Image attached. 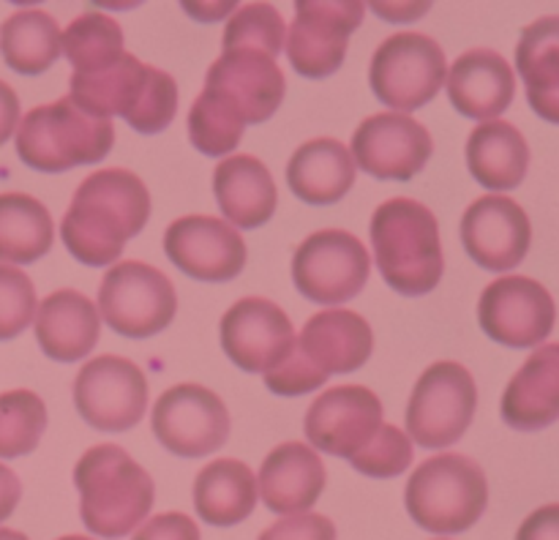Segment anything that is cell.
Here are the masks:
<instances>
[{
	"mask_svg": "<svg viewBox=\"0 0 559 540\" xmlns=\"http://www.w3.org/2000/svg\"><path fill=\"white\" fill-rule=\"evenodd\" d=\"M355 158L344 142L317 136L304 142L287 164V183L306 205H336L355 183Z\"/></svg>",
	"mask_w": 559,
	"mask_h": 540,
	"instance_id": "27",
	"label": "cell"
},
{
	"mask_svg": "<svg viewBox=\"0 0 559 540\" xmlns=\"http://www.w3.org/2000/svg\"><path fill=\"white\" fill-rule=\"evenodd\" d=\"M98 316L126 338H151L169 327L178 311L175 284L158 267L126 260L98 284Z\"/></svg>",
	"mask_w": 559,
	"mask_h": 540,
	"instance_id": "8",
	"label": "cell"
},
{
	"mask_svg": "<svg viewBox=\"0 0 559 540\" xmlns=\"http://www.w3.org/2000/svg\"><path fill=\"white\" fill-rule=\"evenodd\" d=\"M516 69L535 115L559 125V14L524 27L516 44Z\"/></svg>",
	"mask_w": 559,
	"mask_h": 540,
	"instance_id": "30",
	"label": "cell"
},
{
	"mask_svg": "<svg viewBox=\"0 0 559 540\" xmlns=\"http://www.w3.org/2000/svg\"><path fill=\"white\" fill-rule=\"evenodd\" d=\"M371 249L388 287L407 298L429 295L445 273L440 224L426 205L409 196L382 202L371 216Z\"/></svg>",
	"mask_w": 559,
	"mask_h": 540,
	"instance_id": "2",
	"label": "cell"
},
{
	"mask_svg": "<svg viewBox=\"0 0 559 540\" xmlns=\"http://www.w3.org/2000/svg\"><path fill=\"white\" fill-rule=\"evenodd\" d=\"M325 464L314 447L304 442H284L273 447L260 467V500L267 511L293 516L306 513L325 491Z\"/></svg>",
	"mask_w": 559,
	"mask_h": 540,
	"instance_id": "23",
	"label": "cell"
},
{
	"mask_svg": "<svg viewBox=\"0 0 559 540\" xmlns=\"http://www.w3.org/2000/svg\"><path fill=\"white\" fill-rule=\"evenodd\" d=\"M0 540H27V535L16 532V529H5V527H0Z\"/></svg>",
	"mask_w": 559,
	"mask_h": 540,
	"instance_id": "45",
	"label": "cell"
},
{
	"mask_svg": "<svg viewBox=\"0 0 559 540\" xmlns=\"http://www.w3.org/2000/svg\"><path fill=\"white\" fill-rule=\"evenodd\" d=\"M63 55L74 65V74H98L126 55L123 27L109 14H80L63 31Z\"/></svg>",
	"mask_w": 559,
	"mask_h": 540,
	"instance_id": "33",
	"label": "cell"
},
{
	"mask_svg": "<svg viewBox=\"0 0 559 540\" xmlns=\"http://www.w3.org/2000/svg\"><path fill=\"white\" fill-rule=\"evenodd\" d=\"M169 262L197 281H229L246 267L243 235L216 216H183L164 232Z\"/></svg>",
	"mask_w": 559,
	"mask_h": 540,
	"instance_id": "19",
	"label": "cell"
},
{
	"mask_svg": "<svg viewBox=\"0 0 559 540\" xmlns=\"http://www.w3.org/2000/svg\"><path fill=\"white\" fill-rule=\"evenodd\" d=\"M213 194L235 229L262 227L278 207L271 169L249 153H235L218 164L213 172Z\"/></svg>",
	"mask_w": 559,
	"mask_h": 540,
	"instance_id": "26",
	"label": "cell"
},
{
	"mask_svg": "<svg viewBox=\"0 0 559 540\" xmlns=\"http://www.w3.org/2000/svg\"><path fill=\"white\" fill-rule=\"evenodd\" d=\"M260 489L249 464L238 458H216L200 469L194 480V507L213 527H235L254 513Z\"/></svg>",
	"mask_w": 559,
	"mask_h": 540,
	"instance_id": "28",
	"label": "cell"
},
{
	"mask_svg": "<svg viewBox=\"0 0 559 540\" xmlns=\"http://www.w3.org/2000/svg\"><path fill=\"white\" fill-rule=\"evenodd\" d=\"M311 447L353 458L382 429V401L364 385H336L314 398L304 420Z\"/></svg>",
	"mask_w": 559,
	"mask_h": 540,
	"instance_id": "16",
	"label": "cell"
},
{
	"mask_svg": "<svg viewBox=\"0 0 559 540\" xmlns=\"http://www.w3.org/2000/svg\"><path fill=\"white\" fill-rule=\"evenodd\" d=\"M38 309L36 287L14 265H0V341L16 338L33 322Z\"/></svg>",
	"mask_w": 559,
	"mask_h": 540,
	"instance_id": "38",
	"label": "cell"
},
{
	"mask_svg": "<svg viewBox=\"0 0 559 540\" xmlns=\"http://www.w3.org/2000/svg\"><path fill=\"white\" fill-rule=\"evenodd\" d=\"M80 516L87 532L118 540L147 518L156 485L120 445H93L74 467Z\"/></svg>",
	"mask_w": 559,
	"mask_h": 540,
	"instance_id": "3",
	"label": "cell"
},
{
	"mask_svg": "<svg viewBox=\"0 0 559 540\" xmlns=\"http://www.w3.org/2000/svg\"><path fill=\"white\" fill-rule=\"evenodd\" d=\"M295 349L325 376L349 374L371 358L374 333L369 322L355 311H320L306 322L300 336H295Z\"/></svg>",
	"mask_w": 559,
	"mask_h": 540,
	"instance_id": "22",
	"label": "cell"
},
{
	"mask_svg": "<svg viewBox=\"0 0 559 540\" xmlns=\"http://www.w3.org/2000/svg\"><path fill=\"white\" fill-rule=\"evenodd\" d=\"M371 273L366 245L344 229H320L295 249L293 281L306 300L320 305L358 298Z\"/></svg>",
	"mask_w": 559,
	"mask_h": 540,
	"instance_id": "10",
	"label": "cell"
},
{
	"mask_svg": "<svg viewBox=\"0 0 559 540\" xmlns=\"http://www.w3.org/2000/svg\"><path fill=\"white\" fill-rule=\"evenodd\" d=\"M134 540H200V527L186 513H158L136 529Z\"/></svg>",
	"mask_w": 559,
	"mask_h": 540,
	"instance_id": "41",
	"label": "cell"
},
{
	"mask_svg": "<svg viewBox=\"0 0 559 540\" xmlns=\"http://www.w3.org/2000/svg\"><path fill=\"white\" fill-rule=\"evenodd\" d=\"M467 167L484 189H516L530 167L527 140L508 120H486L467 140Z\"/></svg>",
	"mask_w": 559,
	"mask_h": 540,
	"instance_id": "29",
	"label": "cell"
},
{
	"mask_svg": "<svg viewBox=\"0 0 559 540\" xmlns=\"http://www.w3.org/2000/svg\"><path fill=\"white\" fill-rule=\"evenodd\" d=\"M262 376H265V385L276 396H304V393L317 391V387H322L328 382V376L322 371H317L295 347L276 369L265 371Z\"/></svg>",
	"mask_w": 559,
	"mask_h": 540,
	"instance_id": "39",
	"label": "cell"
},
{
	"mask_svg": "<svg viewBox=\"0 0 559 540\" xmlns=\"http://www.w3.org/2000/svg\"><path fill=\"white\" fill-rule=\"evenodd\" d=\"M16 125H20V98L9 82L0 80V145L14 136Z\"/></svg>",
	"mask_w": 559,
	"mask_h": 540,
	"instance_id": "43",
	"label": "cell"
},
{
	"mask_svg": "<svg viewBox=\"0 0 559 540\" xmlns=\"http://www.w3.org/2000/svg\"><path fill=\"white\" fill-rule=\"evenodd\" d=\"M69 98L91 118L120 115L140 134H162L178 115V85L167 71L126 52L98 74H71Z\"/></svg>",
	"mask_w": 559,
	"mask_h": 540,
	"instance_id": "4",
	"label": "cell"
},
{
	"mask_svg": "<svg viewBox=\"0 0 559 540\" xmlns=\"http://www.w3.org/2000/svg\"><path fill=\"white\" fill-rule=\"evenodd\" d=\"M516 540H559V502L530 513L519 527Z\"/></svg>",
	"mask_w": 559,
	"mask_h": 540,
	"instance_id": "42",
	"label": "cell"
},
{
	"mask_svg": "<svg viewBox=\"0 0 559 540\" xmlns=\"http://www.w3.org/2000/svg\"><path fill=\"white\" fill-rule=\"evenodd\" d=\"M355 167L380 180H409L429 164L435 142L429 129L402 112L366 118L353 134Z\"/></svg>",
	"mask_w": 559,
	"mask_h": 540,
	"instance_id": "17",
	"label": "cell"
},
{
	"mask_svg": "<svg viewBox=\"0 0 559 540\" xmlns=\"http://www.w3.org/2000/svg\"><path fill=\"white\" fill-rule=\"evenodd\" d=\"M257 540H336V524L320 513H293L273 521Z\"/></svg>",
	"mask_w": 559,
	"mask_h": 540,
	"instance_id": "40",
	"label": "cell"
},
{
	"mask_svg": "<svg viewBox=\"0 0 559 540\" xmlns=\"http://www.w3.org/2000/svg\"><path fill=\"white\" fill-rule=\"evenodd\" d=\"M533 227L519 202L502 194L475 200L462 216V243L480 267L506 273L527 256Z\"/></svg>",
	"mask_w": 559,
	"mask_h": 540,
	"instance_id": "20",
	"label": "cell"
},
{
	"mask_svg": "<svg viewBox=\"0 0 559 540\" xmlns=\"http://www.w3.org/2000/svg\"><path fill=\"white\" fill-rule=\"evenodd\" d=\"M364 3L355 0H304L295 3V22L287 31V58L306 80H325L342 69L349 36L360 27Z\"/></svg>",
	"mask_w": 559,
	"mask_h": 540,
	"instance_id": "13",
	"label": "cell"
},
{
	"mask_svg": "<svg viewBox=\"0 0 559 540\" xmlns=\"http://www.w3.org/2000/svg\"><path fill=\"white\" fill-rule=\"evenodd\" d=\"M151 423L156 440L183 458L211 456L229 440V412L218 393L191 382L158 396Z\"/></svg>",
	"mask_w": 559,
	"mask_h": 540,
	"instance_id": "14",
	"label": "cell"
},
{
	"mask_svg": "<svg viewBox=\"0 0 559 540\" xmlns=\"http://www.w3.org/2000/svg\"><path fill=\"white\" fill-rule=\"evenodd\" d=\"M222 347L238 369L265 374L295 347V327L287 311L265 298H243L222 316Z\"/></svg>",
	"mask_w": 559,
	"mask_h": 540,
	"instance_id": "18",
	"label": "cell"
},
{
	"mask_svg": "<svg viewBox=\"0 0 559 540\" xmlns=\"http://www.w3.org/2000/svg\"><path fill=\"white\" fill-rule=\"evenodd\" d=\"M52 240L55 224L44 202L20 191L0 194V260L31 265L49 254Z\"/></svg>",
	"mask_w": 559,
	"mask_h": 540,
	"instance_id": "32",
	"label": "cell"
},
{
	"mask_svg": "<svg viewBox=\"0 0 559 540\" xmlns=\"http://www.w3.org/2000/svg\"><path fill=\"white\" fill-rule=\"evenodd\" d=\"M20 496H22L20 478H16L5 464H0V521H5V518L16 511Z\"/></svg>",
	"mask_w": 559,
	"mask_h": 540,
	"instance_id": "44",
	"label": "cell"
},
{
	"mask_svg": "<svg viewBox=\"0 0 559 540\" xmlns=\"http://www.w3.org/2000/svg\"><path fill=\"white\" fill-rule=\"evenodd\" d=\"M448 76V60L440 44L426 33H396L377 47L369 65V82L382 104L402 112L426 107Z\"/></svg>",
	"mask_w": 559,
	"mask_h": 540,
	"instance_id": "9",
	"label": "cell"
},
{
	"mask_svg": "<svg viewBox=\"0 0 559 540\" xmlns=\"http://www.w3.org/2000/svg\"><path fill=\"white\" fill-rule=\"evenodd\" d=\"M58 540H93V538H85V535H66V538H58Z\"/></svg>",
	"mask_w": 559,
	"mask_h": 540,
	"instance_id": "46",
	"label": "cell"
},
{
	"mask_svg": "<svg viewBox=\"0 0 559 540\" xmlns=\"http://www.w3.org/2000/svg\"><path fill=\"white\" fill-rule=\"evenodd\" d=\"M246 125L200 93L189 112V140L205 156H227L243 140Z\"/></svg>",
	"mask_w": 559,
	"mask_h": 540,
	"instance_id": "36",
	"label": "cell"
},
{
	"mask_svg": "<svg viewBox=\"0 0 559 540\" xmlns=\"http://www.w3.org/2000/svg\"><path fill=\"white\" fill-rule=\"evenodd\" d=\"M60 52H63V33L47 11H16L0 25V55L16 74H44L52 69Z\"/></svg>",
	"mask_w": 559,
	"mask_h": 540,
	"instance_id": "31",
	"label": "cell"
},
{
	"mask_svg": "<svg viewBox=\"0 0 559 540\" xmlns=\"http://www.w3.org/2000/svg\"><path fill=\"white\" fill-rule=\"evenodd\" d=\"M413 456V440H409L407 431H402L399 425L382 423L374 440L358 456L349 458V464L358 472L369 475V478H396V475L407 472Z\"/></svg>",
	"mask_w": 559,
	"mask_h": 540,
	"instance_id": "37",
	"label": "cell"
},
{
	"mask_svg": "<svg viewBox=\"0 0 559 540\" xmlns=\"http://www.w3.org/2000/svg\"><path fill=\"white\" fill-rule=\"evenodd\" d=\"M478 320L486 336L506 347H538L557 322L549 289L530 276H502L484 289Z\"/></svg>",
	"mask_w": 559,
	"mask_h": 540,
	"instance_id": "15",
	"label": "cell"
},
{
	"mask_svg": "<svg viewBox=\"0 0 559 540\" xmlns=\"http://www.w3.org/2000/svg\"><path fill=\"white\" fill-rule=\"evenodd\" d=\"M453 109L473 120H500L516 96L511 63L495 49H467L453 60L445 76Z\"/></svg>",
	"mask_w": 559,
	"mask_h": 540,
	"instance_id": "21",
	"label": "cell"
},
{
	"mask_svg": "<svg viewBox=\"0 0 559 540\" xmlns=\"http://www.w3.org/2000/svg\"><path fill=\"white\" fill-rule=\"evenodd\" d=\"M287 41V25L271 3H249L229 16L224 27V49L251 47L278 58Z\"/></svg>",
	"mask_w": 559,
	"mask_h": 540,
	"instance_id": "35",
	"label": "cell"
},
{
	"mask_svg": "<svg viewBox=\"0 0 559 540\" xmlns=\"http://www.w3.org/2000/svg\"><path fill=\"white\" fill-rule=\"evenodd\" d=\"M284 71L276 58L262 49H224L205 74L202 93L222 104L243 125L265 123L284 101Z\"/></svg>",
	"mask_w": 559,
	"mask_h": 540,
	"instance_id": "12",
	"label": "cell"
},
{
	"mask_svg": "<svg viewBox=\"0 0 559 540\" xmlns=\"http://www.w3.org/2000/svg\"><path fill=\"white\" fill-rule=\"evenodd\" d=\"M478 409L473 374L456 360L431 363L418 376L407 404V434L429 451L456 445Z\"/></svg>",
	"mask_w": 559,
	"mask_h": 540,
	"instance_id": "7",
	"label": "cell"
},
{
	"mask_svg": "<svg viewBox=\"0 0 559 540\" xmlns=\"http://www.w3.org/2000/svg\"><path fill=\"white\" fill-rule=\"evenodd\" d=\"M36 341L47 358L58 363H76L93 352L102 333V316L96 303L76 289H58L38 303Z\"/></svg>",
	"mask_w": 559,
	"mask_h": 540,
	"instance_id": "24",
	"label": "cell"
},
{
	"mask_svg": "<svg viewBox=\"0 0 559 540\" xmlns=\"http://www.w3.org/2000/svg\"><path fill=\"white\" fill-rule=\"evenodd\" d=\"M151 218V191L129 169H96L74 191L60 221V240L82 265L104 267Z\"/></svg>",
	"mask_w": 559,
	"mask_h": 540,
	"instance_id": "1",
	"label": "cell"
},
{
	"mask_svg": "<svg viewBox=\"0 0 559 540\" xmlns=\"http://www.w3.org/2000/svg\"><path fill=\"white\" fill-rule=\"evenodd\" d=\"M502 420L516 431H540L559 420V344L535 349L502 393Z\"/></svg>",
	"mask_w": 559,
	"mask_h": 540,
	"instance_id": "25",
	"label": "cell"
},
{
	"mask_svg": "<svg viewBox=\"0 0 559 540\" xmlns=\"http://www.w3.org/2000/svg\"><path fill=\"white\" fill-rule=\"evenodd\" d=\"M404 505L426 532H467L489 505V483L480 464L469 456L437 453L409 475Z\"/></svg>",
	"mask_w": 559,
	"mask_h": 540,
	"instance_id": "5",
	"label": "cell"
},
{
	"mask_svg": "<svg viewBox=\"0 0 559 540\" xmlns=\"http://www.w3.org/2000/svg\"><path fill=\"white\" fill-rule=\"evenodd\" d=\"M112 145V120L91 118L69 96L31 109L16 125V156L38 172H66L98 164Z\"/></svg>",
	"mask_w": 559,
	"mask_h": 540,
	"instance_id": "6",
	"label": "cell"
},
{
	"mask_svg": "<svg viewBox=\"0 0 559 540\" xmlns=\"http://www.w3.org/2000/svg\"><path fill=\"white\" fill-rule=\"evenodd\" d=\"M47 429V407L33 391L0 393V458L27 456Z\"/></svg>",
	"mask_w": 559,
	"mask_h": 540,
	"instance_id": "34",
	"label": "cell"
},
{
	"mask_svg": "<svg viewBox=\"0 0 559 540\" xmlns=\"http://www.w3.org/2000/svg\"><path fill=\"white\" fill-rule=\"evenodd\" d=\"M74 404L91 429L120 434L145 418L147 380L134 360L102 355L87 360L76 374Z\"/></svg>",
	"mask_w": 559,
	"mask_h": 540,
	"instance_id": "11",
	"label": "cell"
}]
</instances>
